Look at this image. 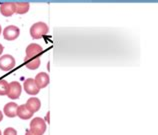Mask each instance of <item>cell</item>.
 I'll return each mask as SVG.
<instances>
[{
	"label": "cell",
	"mask_w": 158,
	"mask_h": 135,
	"mask_svg": "<svg viewBox=\"0 0 158 135\" xmlns=\"http://www.w3.org/2000/svg\"><path fill=\"white\" fill-rule=\"evenodd\" d=\"M49 28L46 23L44 22H37L33 24L30 28V35L33 39H40L41 37L45 36L48 33Z\"/></svg>",
	"instance_id": "cell-1"
},
{
	"label": "cell",
	"mask_w": 158,
	"mask_h": 135,
	"mask_svg": "<svg viewBox=\"0 0 158 135\" xmlns=\"http://www.w3.org/2000/svg\"><path fill=\"white\" fill-rule=\"evenodd\" d=\"M29 130L36 135H43L45 130H46V124H45V121L40 117L33 118L30 122V129Z\"/></svg>",
	"instance_id": "cell-2"
},
{
	"label": "cell",
	"mask_w": 158,
	"mask_h": 135,
	"mask_svg": "<svg viewBox=\"0 0 158 135\" xmlns=\"http://www.w3.org/2000/svg\"><path fill=\"white\" fill-rule=\"evenodd\" d=\"M42 52H43V48L41 47L39 44H36V43L29 44L26 48V55H25V58H24V60L40 57Z\"/></svg>",
	"instance_id": "cell-3"
},
{
	"label": "cell",
	"mask_w": 158,
	"mask_h": 135,
	"mask_svg": "<svg viewBox=\"0 0 158 135\" xmlns=\"http://www.w3.org/2000/svg\"><path fill=\"white\" fill-rule=\"evenodd\" d=\"M15 67V59L12 55L5 54L0 57V69L3 71H9Z\"/></svg>",
	"instance_id": "cell-4"
},
{
	"label": "cell",
	"mask_w": 158,
	"mask_h": 135,
	"mask_svg": "<svg viewBox=\"0 0 158 135\" xmlns=\"http://www.w3.org/2000/svg\"><path fill=\"white\" fill-rule=\"evenodd\" d=\"M21 94V85L17 81H12L8 85L7 96L11 99H17Z\"/></svg>",
	"instance_id": "cell-5"
},
{
	"label": "cell",
	"mask_w": 158,
	"mask_h": 135,
	"mask_svg": "<svg viewBox=\"0 0 158 135\" xmlns=\"http://www.w3.org/2000/svg\"><path fill=\"white\" fill-rule=\"evenodd\" d=\"M20 34V30L17 26H14V25H9L7 26L5 29L3 30V36L6 40H14L16 39Z\"/></svg>",
	"instance_id": "cell-6"
},
{
	"label": "cell",
	"mask_w": 158,
	"mask_h": 135,
	"mask_svg": "<svg viewBox=\"0 0 158 135\" xmlns=\"http://www.w3.org/2000/svg\"><path fill=\"white\" fill-rule=\"evenodd\" d=\"M24 90H25V92L29 95H36V94H38L39 88L36 85L34 79L28 78L24 81Z\"/></svg>",
	"instance_id": "cell-7"
},
{
	"label": "cell",
	"mask_w": 158,
	"mask_h": 135,
	"mask_svg": "<svg viewBox=\"0 0 158 135\" xmlns=\"http://www.w3.org/2000/svg\"><path fill=\"white\" fill-rule=\"evenodd\" d=\"M0 12L1 14L6 16H12L15 13V3L14 2H4L0 5Z\"/></svg>",
	"instance_id": "cell-8"
},
{
	"label": "cell",
	"mask_w": 158,
	"mask_h": 135,
	"mask_svg": "<svg viewBox=\"0 0 158 135\" xmlns=\"http://www.w3.org/2000/svg\"><path fill=\"white\" fill-rule=\"evenodd\" d=\"M34 81L36 83V85L38 86L39 89H41V88H45L48 85L50 79H49V75L47 73L40 72V73H38L36 75Z\"/></svg>",
	"instance_id": "cell-9"
},
{
	"label": "cell",
	"mask_w": 158,
	"mask_h": 135,
	"mask_svg": "<svg viewBox=\"0 0 158 135\" xmlns=\"http://www.w3.org/2000/svg\"><path fill=\"white\" fill-rule=\"evenodd\" d=\"M25 106L28 108L29 111H31L32 113H35L40 109L41 102H40V100L38 98H36V97H31V98H29L27 100Z\"/></svg>",
	"instance_id": "cell-10"
},
{
	"label": "cell",
	"mask_w": 158,
	"mask_h": 135,
	"mask_svg": "<svg viewBox=\"0 0 158 135\" xmlns=\"http://www.w3.org/2000/svg\"><path fill=\"white\" fill-rule=\"evenodd\" d=\"M17 104L14 103V102H9L7 103L5 106H4V114H5L6 116L8 117H15L16 115H17Z\"/></svg>",
	"instance_id": "cell-11"
},
{
	"label": "cell",
	"mask_w": 158,
	"mask_h": 135,
	"mask_svg": "<svg viewBox=\"0 0 158 135\" xmlns=\"http://www.w3.org/2000/svg\"><path fill=\"white\" fill-rule=\"evenodd\" d=\"M17 116H19L23 120H27V119H30L33 116V113L28 110V108L25 105H20L17 108Z\"/></svg>",
	"instance_id": "cell-12"
},
{
	"label": "cell",
	"mask_w": 158,
	"mask_h": 135,
	"mask_svg": "<svg viewBox=\"0 0 158 135\" xmlns=\"http://www.w3.org/2000/svg\"><path fill=\"white\" fill-rule=\"evenodd\" d=\"M24 62H25V66L28 69L35 70L40 66V57L33 58V59H26V60H24Z\"/></svg>",
	"instance_id": "cell-13"
},
{
	"label": "cell",
	"mask_w": 158,
	"mask_h": 135,
	"mask_svg": "<svg viewBox=\"0 0 158 135\" xmlns=\"http://www.w3.org/2000/svg\"><path fill=\"white\" fill-rule=\"evenodd\" d=\"M29 10L28 2H17L15 3V12L18 14H24Z\"/></svg>",
	"instance_id": "cell-14"
},
{
	"label": "cell",
	"mask_w": 158,
	"mask_h": 135,
	"mask_svg": "<svg viewBox=\"0 0 158 135\" xmlns=\"http://www.w3.org/2000/svg\"><path fill=\"white\" fill-rule=\"evenodd\" d=\"M8 83L6 80H0V95L3 96V95H7V92H8Z\"/></svg>",
	"instance_id": "cell-15"
},
{
	"label": "cell",
	"mask_w": 158,
	"mask_h": 135,
	"mask_svg": "<svg viewBox=\"0 0 158 135\" xmlns=\"http://www.w3.org/2000/svg\"><path fill=\"white\" fill-rule=\"evenodd\" d=\"M3 135H17V132H16V130L12 127H8L4 130L3 132Z\"/></svg>",
	"instance_id": "cell-16"
},
{
	"label": "cell",
	"mask_w": 158,
	"mask_h": 135,
	"mask_svg": "<svg viewBox=\"0 0 158 135\" xmlns=\"http://www.w3.org/2000/svg\"><path fill=\"white\" fill-rule=\"evenodd\" d=\"M25 135H36V134H34L32 131H30V130H27L26 133H25Z\"/></svg>",
	"instance_id": "cell-17"
},
{
	"label": "cell",
	"mask_w": 158,
	"mask_h": 135,
	"mask_svg": "<svg viewBox=\"0 0 158 135\" xmlns=\"http://www.w3.org/2000/svg\"><path fill=\"white\" fill-rule=\"evenodd\" d=\"M3 46H2V44H0V55H1V53L3 52Z\"/></svg>",
	"instance_id": "cell-18"
},
{
	"label": "cell",
	"mask_w": 158,
	"mask_h": 135,
	"mask_svg": "<svg viewBox=\"0 0 158 135\" xmlns=\"http://www.w3.org/2000/svg\"><path fill=\"white\" fill-rule=\"evenodd\" d=\"M3 119V114H2V112L0 111V121H1Z\"/></svg>",
	"instance_id": "cell-19"
},
{
	"label": "cell",
	"mask_w": 158,
	"mask_h": 135,
	"mask_svg": "<svg viewBox=\"0 0 158 135\" xmlns=\"http://www.w3.org/2000/svg\"><path fill=\"white\" fill-rule=\"evenodd\" d=\"M1 31H2V29H1V25H0V34H1Z\"/></svg>",
	"instance_id": "cell-20"
},
{
	"label": "cell",
	"mask_w": 158,
	"mask_h": 135,
	"mask_svg": "<svg viewBox=\"0 0 158 135\" xmlns=\"http://www.w3.org/2000/svg\"><path fill=\"white\" fill-rule=\"evenodd\" d=\"M0 135H2V134H1V130H0Z\"/></svg>",
	"instance_id": "cell-21"
}]
</instances>
